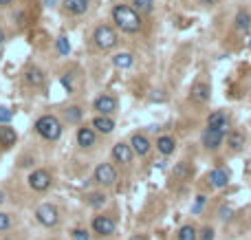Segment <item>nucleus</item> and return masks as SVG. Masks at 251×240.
I'll return each instance as SVG.
<instances>
[{
    "label": "nucleus",
    "mask_w": 251,
    "mask_h": 240,
    "mask_svg": "<svg viewBox=\"0 0 251 240\" xmlns=\"http://www.w3.org/2000/svg\"><path fill=\"white\" fill-rule=\"evenodd\" d=\"M225 135L227 130H216V128H205L203 135H201V144H203L205 150H218L223 145Z\"/></svg>",
    "instance_id": "nucleus-5"
},
{
    "label": "nucleus",
    "mask_w": 251,
    "mask_h": 240,
    "mask_svg": "<svg viewBox=\"0 0 251 240\" xmlns=\"http://www.w3.org/2000/svg\"><path fill=\"white\" fill-rule=\"evenodd\" d=\"M130 240H146V236H133Z\"/></svg>",
    "instance_id": "nucleus-39"
},
{
    "label": "nucleus",
    "mask_w": 251,
    "mask_h": 240,
    "mask_svg": "<svg viewBox=\"0 0 251 240\" xmlns=\"http://www.w3.org/2000/svg\"><path fill=\"white\" fill-rule=\"evenodd\" d=\"M113 20L115 24H117L121 31H126V33H137L139 29H141V18H139V14L133 9V7L128 5H117L113 9Z\"/></svg>",
    "instance_id": "nucleus-1"
},
{
    "label": "nucleus",
    "mask_w": 251,
    "mask_h": 240,
    "mask_svg": "<svg viewBox=\"0 0 251 240\" xmlns=\"http://www.w3.org/2000/svg\"><path fill=\"white\" fill-rule=\"evenodd\" d=\"M174 178H179V181H185V178H190L192 176V168H190V163H185V161H181V163H176V168H174Z\"/></svg>",
    "instance_id": "nucleus-24"
},
{
    "label": "nucleus",
    "mask_w": 251,
    "mask_h": 240,
    "mask_svg": "<svg viewBox=\"0 0 251 240\" xmlns=\"http://www.w3.org/2000/svg\"><path fill=\"white\" fill-rule=\"evenodd\" d=\"M130 148H133V152L134 154H139V157H146L148 152H150V148H152V144L148 141V137L146 135H133V139H130Z\"/></svg>",
    "instance_id": "nucleus-13"
},
{
    "label": "nucleus",
    "mask_w": 251,
    "mask_h": 240,
    "mask_svg": "<svg viewBox=\"0 0 251 240\" xmlns=\"http://www.w3.org/2000/svg\"><path fill=\"white\" fill-rule=\"evenodd\" d=\"M93 40H95V44L101 48V51H108V48H113L115 44H117V33H115V29L101 24V27H97L95 29Z\"/></svg>",
    "instance_id": "nucleus-4"
},
{
    "label": "nucleus",
    "mask_w": 251,
    "mask_h": 240,
    "mask_svg": "<svg viewBox=\"0 0 251 240\" xmlns=\"http://www.w3.org/2000/svg\"><path fill=\"white\" fill-rule=\"evenodd\" d=\"M93 128H95L97 132H101V135H110V132L115 130V121L110 119V117L100 115V117H95V119H93Z\"/></svg>",
    "instance_id": "nucleus-16"
},
{
    "label": "nucleus",
    "mask_w": 251,
    "mask_h": 240,
    "mask_svg": "<svg viewBox=\"0 0 251 240\" xmlns=\"http://www.w3.org/2000/svg\"><path fill=\"white\" fill-rule=\"evenodd\" d=\"M62 84H64V86L68 88V93L73 91V86H71V80H68V77H62Z\"/></svg>",
    "instance_id": "nucleus-36"
},
{
    "label": "nucleus",
    "mask_w": 251,
    "mask_h": 240,
    "mask_svg": "<svg viewBox=\"0 0 251 240\" xmlns=\"http://www.w3.org/2000/svg\"><path fill=\"white\" fill-rule=\"evenodd\" d=\"M205 203H207V196H203V194H199V196H196L194 207H192V214H199V211L205 207Z\"/></svg>",
    "instance_id": "nucleus-31"
},
{
    "label": "nucleus",
    "mask_w": 251,
    "mask_h": 240,
    "mask_svg": "<svg viewBox=\"0 0 251 240\" xmlns=\"http://www.w3.org/2000/svg\"><path fill=\"white\" fill-rule=\"evenodd\" d=\"M133 148H130L128 144H123V141H119V144L113 145V159L117 161V163H123L128 165L130 161H133Z\"/></svg>",
    "instance_id": "nucleus-10"
},
{
    "label": "nucleus",
    "mask_w": 251,
    "mask_h": 240,
    "mask_svg": "<svg viewBox=\"0 0 251 240\" xmlns=\"http://www.w3.org/2000/svg\"><path fill=\"white\" fill-rule=\"evenodd\" d=\"M93 178H95V183L104 185V188H110V185H115V181H117V170H115L110 163H100L95 168Z\"/></svg>",
    "instance_id": "nucleus-6"
},
{
    "label": "nucleus",
    "mask_w": 251,
    "mask_h": 240,
    "mask_svg": "<svg viewBox=\"0 0 251 240\" xmlns=\"http://www.w3.org/2000/svg\"><path fill=\"white\" fill-rule=\"evenodd\" d=\"M29 188L33 192H47L51 188V174L47 170H33L29 174Z\"/></svg>",
    "instance_id": "nucleus-7"
},
{
    "label": "nucleus",
    "mask_w": 251,
    "mask_h": 240,
    "mask_svg": "<svg viewBox=\"0 0 251 240\" xmlns=\"http://www.w3.org/2000/svg\"><path fill=\"white\" fill-rule=\"evenodd\" d=\"M35 218H38V223L44 227H55L57 223H60V211H57V207L51 205V203H42V205L35 209Z\"/></svg>",
    "instance_id": "nucleus-3"
},
{
    "label": "nucleus",
    "mask_w": 251,
    "mask_h": 240,
    "mask_svg": "<svg viewBox=\"0 0 251 240\" xmlns=\"http://www.w3.org/2000/svg\"><path fill=\"white\" fill-rule=\"evenodd\" d=\"M199 238L201 240H214V229H212V227H203L201 234H199Z\"/></svg>",
    "instance_id": "nucleus-34"
},
{
    "label": "nucleus",
    "mask_w": 251,
    "mask_h": 240,
    "mask_svg": "<svg viewBox=\"0 0 251 240\" xmlns=\"http://www.w3.org/2000/svg\"><path fill=\"white\" fill-rule=\"evenodd\" d=\"M73 240H90V234L86 229H75L73 231Z\"/></svg>",
    "instance_id": "nucleus-35"
},
{
    "label": "nucleus",
    "mask_w": 251,
    "mask_h": 240,
    "mask_svg": "<svg viewBox=\"0 0 251 240\" xmlns=\"http://www.w3.org/2000/svg\"><path fill=\"white\" fill-rule=\"evenodd\" d=\"M95 111H100V115H104V117L113 115V112L117 111V99L110 97V95L97 97V99H95Z\"/></svg>",
    "instance_id": "nucleus-12"
},
{
    "label": "nucleus",
    "mask_w": 251,
    "mask_h": 240,
    "mask_svg": "<svg viewBox=\"0 0 251 240\" xmlns=\"http://www.w3.org/2000/svg\"><path fill=\"white\" fill-rule=\"evenodd\" d=\"M203 5H207V7H209V5H214V0H203Z\"/></svg>",
    "instance_id": "nucleus-41"
},
{
    "label": "nucleus",
    "mask_w": 251,
    "mask_h": 240,
    "mask_svg": "<svg viewBox=\"0 0 251 240\" xmlns=\"http://www.w3.org/2000/svg\"><path fill=\"white\" fill-rule=\"evenodd\" d=\"M207 181H209V185H212V188H216V190L227 188V183H229V170L223 168V165H218V168H214L212 172L207 174Z\"/></svg>",
    "instance_id": "nucleus-8"
},
{
    "label": "nucleus",
    "mask_w": 251,
    "mask_h": 240,
    "mask_svg": "<svg viewBox=\"0 0 251 240\" xmlns=\"http://www.w3.org/2000/svg\"><path fill=\"white\" fill-rule=\"evenodd\" d=\"M55 44H57V51H60L62 55H68V53H71V44H68V38L60 35V38L55 40Z\"/></svg>",
    "instance_id": "nucleus-28"
},
{
    "label": "nucleus",
    "mask_w": 251,
    "mask_h": 240,
    "mask_svg": "<svg viewBox=\"0 0 251 240\" xmlns=\"http://www.w3.org/2000/svg\"><path fill=\"white\" fill-rule=\"evenodd\" d=\"M64 9L73 16H82L88 9V0H64Z\"/></svg>",
    "instance_id": "nucleus-18"
},
{
    "label": "nucleus",
    "mask_w": 251,
    "mask_h": 240,
    "mask_svg": "<svg viewBox=\"0 0 251 240\" xmlns=\"http://www.w3.org/2000/svg\"><path fill=\"white\" fill-rule=\"evenodd\" d=\"M35 132L47 141H55L62 135V124L55 115H42L35 121Z\"/></svg>",
    "instance_id": "nucleus-2"
},
{
    "label": "nucleus",
    "mask_w": 251,
    "mask_h": 240,
    "mask_svg": "<svg viewBox=\"0 0 251 240\" xmlns=\"http://www.w3.org/2000/svg\"><path fill=\"white\" fill-rule=\"evenodd\" d=\"M249 48H251V38H249Z\"/></svg>",
    "instance_id": "nucleus-43"
},
{
    "label": "nucleus",
    "mask_w": 251,
    "mask_h": 240,
    "mask_svg": "<svg viewBox=\"0 0 251 240\" xmlns=\"http://www.w3.org/2000/svg\"><path fill=\"white\" fill-rule=\"evenodd\" d=\"M11 0H0V7H5V5H9Z\"/></svg>",
    "instance_id": "nucleus-40"
},
{
    "label": "nucleus",
    "mask_w": 251,
    "mask_h": 240,
    "mask_svg": "<svg viewBox=\"0 0 251 240\" xmlns=\"http://www.w3.org/2000/svg\"><path fill=\"white\" fill-rule=\"evenodd\" d=\"M113 64L117 68H130L134 64V58L130 55V53H117V55L113 58Z\"/></svg>",
    "instance_id": "nucleus-22"
},
{
    "label": "nucleus",
    "mask_w": 251,
    "mask_h": 240,
    "mask_svg": "<svg viewBox=\"0 0 251 240\" xmlns=\"http://www.w3.org/2000/svg\"><path fill=\"white\" fill-rule=\"evenodd\" d=\"M174 148H176V141L172 139V137L163 135V137H159V139H156V150H159L163 157H170V154L174 152Z\"/></svg>",
    "instance_id": "nucleus-19"
},
{
    "label": "nucleus",
    "mask_w": 251,
    "mask_h": 240,
    "mask_svg": "<svg viewBox=\"0 0 251 240\" xmlns=\"http://www.w3.org/2000/svg\"><path fill=\"white\" fill-rule=\"evenodd\" d=\"M133 5H137L139 9H143V11H150L152 5H154V0H133Z\"/></svg>",
    "instance_id": "nucleus-32"
},
{
    "label": "nucleus",
    "mask_w": 251,
    "mask_h": 240,
    "mask_svg": "<svg viewBox=\"0 0 251 240\" xmlns=\"http://www.w3.org/2000/svg\"><path fill=\"white\" fill-rule=\"evenodd\" d=\"M86 201H88L90 207H95V209H97V207H104L106 205V194H90Z\"/></svg>",
    "instance_id": "nucleus-27"
},
{
    "label": "nucleus",
    "mask_w": 251,
    "mask_h": 240,
    "mask_svg": "<svg viewBox=\"0 0 251 240\" xmlns=\"http://www.w3.org/2000/svg\"><path fill=\"white\" fill-rule=\"evenodd\" d=\"M209 95H212V88H209L207 82H196L190 91V99L194 104H205L209 99Z\"/></svg>",
    "instance_id": "nucleus-11"
},
{
    "label": "nucleus",
    "mask_w": 251,
    "mask_h": 240,
    "mask_svg": "<svg viewBox=\"0 0 251 240\" xmlns=\"http://www.w3.org/2000/svg\"><path fill=\"white\" fill-rule=\"evenodd\" d=\"M2 201H5V194H2V192H0V203H2Z\"/></svg>",
    "instance_id": "nucleus-42"
},
{
    "label": "nucleus",
    "mask_w": 251,
    "mask_h": 240,
    "mask_svg": "<svg viewBox=\"0 0 251 240\" xmlns=\"http://www.w3.org/2000/svg\"><path fill=\"white\" fill-rule=\"evenodd\" d=\"M234 22H236V31L247 33V31L251 29V14H249V11H238Z\"/></svg>",
    "instance_id": "nucleus-20"
},
{
    "label": "nucleus",
    "mask_w": 251,
    "mask_h": 240,
    "mask_svg": "<svg viewBox=\"0 0 251 240\" xmlns=\"http://www.w3.org/2000/svg\"><path fill=\"white\" fill-rule=\"evenodd\" d=\"M16 139H18V135H16L14 128H9V126H2V128H0V145H2V148L14 145Z\"/></svg>",
    "instance_id": "nucleus-21"
},
{
    "label": "nucleus",
    "mask_w": 251,
    "mask_h": 240,
    "mask_svg": "<svg viewBox=\"0 0 251 240\" xmlns=\"http://www.w3.org/2000/svg\"><path fill=\"white\" fill-rule=\"evenodd\" d=\"M179 240H199V231L194 225H183L179 229Z\"/></svg>",
    "instance_id": "nucleus-25"
},
{
    "label": "nucleus",
    "mask_w": 251,
    "mask_h": 240,
    "mask_svg": "<svg viewBox=\"0 0 251 240\" xmlns=\"http://www.w3.org/2000/svg\"><path fill=\"white\" fill-rule=\"evenodd\" d=\"M27 82L31 86H42L44 84V73L40 68H29L27 71Z\"/></svg>",
    "instance_id": "nucleus-23"
},
{
    "label": "nucleus",
    "mask_w": 251,
    "mask_h": 240,
    "mask_svg": "<svg viewBox=\"0 0 251 240\" xmlns=\"http://www.w3.org/2000/svg\"><path fill=\"white\" fill-rule=\"evenodd\" d=\"M11 117H14V112H11L7 106H0V124L7 126L11 121Z\"/></svg>",
    "instance_id": "nucleus-29"
},
{
    "label": "nucleus",
    "mask_w": 251,
    "mask_h": 240,
    "mask_svg": "<svg viewBox=\"0 0 251 240\" xmlns=\"http://www.w3.org/2000/svg\"><path fill=\"white\" fill-rule=\"evenodd\" d=\"M115 221L110 216H95L93 218V231H95L97 236H113L115 234Z\"/></svg>",
    "instance_id": "nucleus-9"
},
{
    "label": "nucleus",
    "mask_w": 251,
    "mask_h": 240,
    "mask_svg": "<svg viewBox=\"0 0 251 240\" xmlns=\"http://www.w3.org/2000/svg\"><path fill=\"white\" fill-rule=\"evenodd\" d=\"M227 144H229V148H232V150L240 152V150L245 148V144H247L245 132H242V130H234V132H229V135H227Z\"/></svg>",
    "instance_id": "nucleus-17"
},
{
    "label": "nucleus",
    "mask_w": 251,
    "mask_h": 240,
    "mask_svg": "<svg viewBox=\"0 0 251 240\" xmlns=\"http://www.w3.org/2000/svg\"><path fill=\"white\" fill-rule=\"evenodd\" d=\"M64 117H67L68 124H80V121H82V108L71 106V108H67V111H64Z\"/></svg>",
    "instance_id": "nucleus-26"
},
{
    "label": "nucleus",
    "mask_w": 251,
    "mask_h": 240,
    "mask_svg": "<svg viewBox=\"0 0 251 240\" xmlns=\"http://www.w3.org/2000/svg\"><path fill=\"white\" fill-rule=\"evenodd\" d=\"M55 2H57V0H44V5H47V7H53Z\"/></svg>",
    "instance_id": "nucleus-37"
},
{
    "label": "nucleus",
    "mask_w": 251,
    "mask_h": 240,
    "mask_svg": "<svg viewBox=\"0 0 251 240\" xmlns=\"http://www.w3.org/2000/svg\"><path fill=\"white\" fill-rule=\"evenodd\" d=\"M218 216H220V221L229 223V221H232V216H234V209H232V207H227V205H223L220 209H218Z\"/></svg>",
    "instance_id": "nucleus-30"
},
{
    "label": "nucleus",
    "mask_w": 251,
    "mask_h": 240,
    "mask_svg": "<svg viewBox=\"0 0 251 240\" xmlns=\"http://www.w3.org/2000/svg\"><path fill=\"white\" fill-rule=\"evenodd\" d=\"M2 42H5V31L0 29V44H2Z\"/></svg>",
    "instance_id": "nucleus-38"
},
{
    "label": "nucleus",
    "mask_w": 251,
    "mask_h": 240,
    "mask_svg": "<svg viewBox=\"0 0 251 240\" xmlns=\"http://www.w3.org/2000/svg\"><path fill=\"white\" fill-rule=\"evenodd\" d=\"M229 119L225 115V111H214L212 115L207 117V128H216V130H227Z\"/></svg>",
    "instance_id": "nucleus-14"
},
{
    "label": "nucleus",
    "mask_w": 251,
    "mask_h": 240,
    "mask_svg": "<svg viewBox=\"0 0 251 240\" xmlns=\"http://www.w3.org/2000/svg\"><path fill=\"white\" fill-rule=\"evenodd\" d=\"M77 145H80V148H93V145H95V130L93 128L77 130Z\"/></svg>",
    "instance_id": "nucleus-15"
},
{
    "label": "nucleus",
    "mask_w": 251,
    "mask_h": 240,
    "mask_svg": "<svg viewBox=\"0 0 251 240\" xmlns=\"http://www.w3.org/2000/svg\"><path fill=\"white\" fill-rule=\"evenodd\" d=\"M11 227V218L7 216L5 211H0V231H7Z\"/></svg>",
    "instance_id": "nucleus-33"
}]
</instances>
